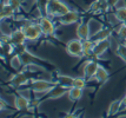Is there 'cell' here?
Instances as JSON below:
<instances>
[{
	"mask_svg": "<svg viewBox=\"0 0 126 118\" xmlns=\"http://www.w3.org/2000/svg\"><path fill=\"white\" fill-rule=\"evenodd\" d=\"M73 86L84 90V89L86 87V78H85V77H84V78H81V77L74 78V80H73Z\"/></svg>",
	"mask_w": 126,
	"mask_h": 118,
	"instance_id": "24",
	"label": "cell"
},
{
	"mask_svg": "<svg viewBox=\"0 0 126 118\" xmlns=\"http://www.w3.org/2000/svg\"><path fill=\"white\" fill-rule=\"evenodd\" d=\"M48 1L49 0H37V4H38V6L40 8H43L45 11V8H46V6L48 4Z\"/></svg>",
	"mask_w": 126,
	"mask_h": 118,
	"instance_id": "28",
	"label": "cell"
},
{
	"mask_svg": "<svg viewBox=\"0 0 126 118\" xmlns=\"http://www.w3.org/2000/svg\"><path fill=\"white\" fill-rule=\"evenodd\" d=\"M115 18L120 21V23H124L126 20V7H121V8H115L114 12Z\"/></svg>",
	"mask_w": 126,
	"mask_h": 118,
	"instance_id": "23",
	"label": "cell"
},
{
	"mask_svg": "<svg viewBox=\"0 0 126 118\" xmlns=\"http://www.w3.org/2000/svg\"><path fill=\"white\" fill-rule=\"evenodd\" d=\"M70 7L66 5L65 2H63L61 0H49L46 8H45V13L46 16L52 18H59L65 16L67 12H70Z\"/></svg>",
	"mask_w": 126,
	"mask_h": 118,
	"instance_id": "1",
	"label": "cell"
},
{
	"mask_svg": "<svg viewBox=\"0 0 126 118\" xmlns=\"http://www.w3.org/2000/svg\"><path fill=\"white\" fill-rule=\"evenodd\" d=\"M66 51L72 57H82L84 56V47H82V40L79 38L71 39L66 44Z\"/></svg>",
	"mask_w": 126,
	"mask_h": 118,
	"instance_id": "3",
	"label": "cell"
},
{
	"mask_svg": "<svg viewBox=\"0 0 126 118\" xmlns=\"http://www.w3.org/2000/svg\"><path fill=\"white\" fill-rule=\"evenodd\" d=\"M39 25L41 27V31L45 35H51V34L54 33L55 27L53 21L49 19L48 17H41L39 19Z\"/></svg>",
	"mask_w": 126,
	"mask_h": 118,
	"instance_id": "5",
	"label": "cell"
},
{
	"mask_svg": "<svg viewBox=\"0 0 126 118\" xmlns=\"http://www.w3.org/2000/svg\"><path fill=\"white\" fill-rule=\"evenodd\" d=\"M27 83H28V77L25 74V72H18L11 79V85L13 87L24 86V85H27Z\"/></svg>",
	"mask_w": 126,
	"mask_h": 118,
	"instance_id": "13",
	"label": "cell"
},
{
	"mask_svg": "<svg viewBox=\"0 0 126 118\" xmlns=\"http://www.w3.org/2000/svg\"><path fill=\"white\" fill-rule=\"evenodd\" d=\"M110 35H111V32L109 30H106V28H100L99 31H97L94 34L91 35V39L93 40L94 43H97V41H100V40L109 39Z\"/></svg>",
	"mask_w": 126,
	"mask_h": 118,
	"instance_id": "15",
	"label": "cell"
},
{
	"mask_svg": "<svg viewBox=\"0 0 126 118\" xmlns=\"http://www.w3.org/2000/svg\"><path fill=\"white\" fill-rule=\"evenodd\" d=\"M14 13H16V10H14L10 4H8V5H1V13H0L1 20L12 18L14 16Z\"/></svg>",
	"mask_w": 126,
	"mask_h": 118,
	"instance_id": "18",
	"label": "cell"
},
{
	"mask_svg": "<svg viewBox=\"0 0 126 118\" xmlns=\"http://www.w3.org/2000/svg\"><path fill=\"white\" fill-rule=\"evenodd\" d=\"M68 90H70L68 87H65L63 85L57 84L52 90L47 92V98L48 99H58V98L63 97L64 95H67Z\"/></svg>",
	"mask_w": 126,
	"mask_h": 118,
	"instance_id": "9",
	"label": "cell"
},
{
	"mask_svg": "<svg viewBox=\"0 0 126 118\" xmlns=\"http://www.w3.org/2000/svg\"><path fill=\"white\" fill-rule=\"evenodd\" d=\"M10 65H11L12 68H14V70H19V68L24 65V64H22V60H21V57L16 53V56L12 57L11 62H10Z\"/></svg>",
	"mask_w": 126,
	"mask_h": 118,
	"instance_id": "21",
	"label": "cell"
},
{
	"mask_svg": "<svg viewBox=\"0 0 126 118\" xmlns=\"http://www.w3.org/2000/svg\"><path fill=\"white\" fill-rule=\"evenodd\" d=\"M1 50H2V56H10L14 50V45L10 43H1Z\"/></svg>",
	"mask_w": 126,
	"mask_h": 118,
	"instance_id": "22",
	"label": "cell"
},
{
	"mask_svg": "<svg viewBox=\"0 0 126 118\" xmlns=\"http://www.w3.org/2000/svg\"><path fill=\"white\" fill-rule=\"evenodd\" d=\"M98 66H99L98 63L95 62V60H88V62H86V64L84 65V70H82L84 77L86 79L93 78L94 76H95L97 70H98Z\"/></svg>",
	"mask_w": 126,
	"mask_h": 118,
	"instance_id": "8",
	"label": "cell"
},
{
	"mask_svg": "<svg viewBox=\"0 0 126 118\" xmlns=\"http://www.w3.org/2000/svg\"><path fill=\"white\" fill-rule=\"evenodd\" d=\"M73 80H74V78H72L70 76L58 74V76H57V79H55V84L63 85V86H65V87L71 89L72 86H73Z\"/></svg>",
	"mask_w": 126,
	"mask_h": 118,
	"instance_id": "16",
	"label": "cell"
},
{
	"mask_svg": "<svg viewBox=\"0 0 126 118\" xmlns=\"http://www.w3.org/2000/svg\"><path fill=\"white\" fill-rule=\"evenodd\" d=\"M109 77H110L109 71H107L105 67H103V66L99 65L98 70H97V72H95V76H94V78L98 80L99 84H104V83H106V82L109 80Z\"/></svg>",
	"mask_w": 126,
	"mask_h": 118,
	"instance_id": "14",
	"label": "cell"
},
{
	"mask_svg": "<svg viewBox=\"0 0 126 118\" xmlns=\"http://www.w3.org/2000/svg\"><path fill=\"white\" fill-rule=\"evenodd\" d=\"M55 82H49V80H43V79H38V80H33L31 84V90L34 93H45L51 91L55 86Z\"/></svg>",
	"mask_w": 126,
	"mask_h": 118,
	"instance_id": "4",
	"label": "cell"
},
{
	"mask_svg": "<svg viewBox=\"0 0 126 118\" xmlns=\"http://www.w3.org/2000/svg\"><path fill=\"white\" fill-rule=\"evenodd\" d=\"M22 31H24V33L26 35V38L27 40H31V41H34V40L39 39L40 37H41V34L43 33V31H41V27H40V25H37V24L32 23V21H26V23L22 25Z\"/></svg>",
	"mask_w": 126,
	"mask_h": 118,
	"instance_id": "2",
	"label": "cell"
},
{
	"mask_svg": "<svg viewBox=\"0 0 126 118\" xmlns=\"http://www.w3.org/2000/svg\"><path fill=\"white\" fill-rule=\"evenodd\" d=\"M5 107H6L5 101H4V99H1V110H5Z\"/></svg>",
	"mask_w": 126,
	"mask_h": 118,
	"instance_id": "31",
	"label": "cell"
},
{
	"mask_svg": "<svg viewBox=\"0 0 126 118\" xmlns=\"http://www.w3.org/2000/svg\"><path fill=\"white\" fill-rule=\"evenodd\" d=\"M57 19H58V23L60 25H71V24L77 23L79 20V13L77 11H72L71 10L70 12H67L65 16L57 18Z\"/></svg>",
	"mask_w": 126,
	"mask_h": 118,
	"instance_id": "6",
	"label": "cell"
},
{
	"mask_svg": "<svg viewBox=\"0 0 126 118\" xmlns=\"http://www.w3.org/2000/svg\"><path fill=\"white\" fill-rule=\"evenodd\" d=\"M10 5H11L16 11H18V10L21 7V0H10Z\"/></svg>",
	"mask_w": 126,
	"mask_h": 118,
	"instance_id": "27",
	"label": "cell"
},
{
	"mask_svg": "<svg viewBox=\"0 0 126 118\" xmlns=\"http://www.w3.org/2000/svg\"><path fill=\"white\" fill-rule=\"evenodd\" d=\"M124 24H125V25H126V20H125V21H124Z\"/></svg>",
	"mask_w": 126,
	"mask_h": 118,
	"instance_id": "33",
	"label": "cell"
},
{
	"mask_svg": "<svg viewBox=\"0 0 126 118\" xmlns=\"http://www.w3.org/2000/svg\"><path fill=\"white\" fill-rule=\"evenodd\" d=\"M118 35H119V38L123 40H125L126 41V25L124 23L121 24L120 26H119V28H118Z\"/></svg>",
	"mask_w": 126,
	"mask_h": 118,
	"instance_id": "26",
	"label": "cell"
},
{
	"mask_svg": "<svg viewBox=\"0 0 126 118\" xmlns=\"http://www.w3.org/2000/svg\"><path fill=\"white\" fill-rule=\"evenodd\" d=\"M94 43L93 40L91 39H86V40H82V47H84V56H87V57H92L93 54V47H94Z\"/></svg>",
	"mask_w": 126,
	"mask_h": 118,
	"instance_id": "20",
	"label": "cell"
},
{
	"mask_svg": "<svg viewBox=\"0 0 126 118\" xmlns=\"http://www.w3.org/2000/svg\"><path fill=\"white\" fill-rule=\"evenodd\" d=\"M117 54L126 63V44H119L117 46Z\"/></svg>",
	"mask_w": 126,
	"mask_h": 118,
	"instance_id": "25",
	"label": "cell"
},
{
	"mask_svg": "<svg viewBox=\"0 0 126 118\" xmlns=\"http://www.w3.org/2000/svg\"><path fill=\"white\" fill-rule=\"evenodd\" d=\"M31 106V101H28L26 97L21 95H16L14 98V107L19 111H24V110H28Z\"/></svg>",
	"mask_w": 126,
	"mask_h": 118,
	"instance_id": "12",
	"label": "cell"
},
{
	"mask_svg": "<svg viewBox=\"0 0 126 118\" xmlns=\"http://www.w3.org/2000/svg\"><path fill=\"white\" fill-rule=\"evenodd\" d=\"M10 35H11V43L14 46L25 45V41L27 40L26 35H25V33H24V31H22V28L13 31Z\"/></svg>",
	"mask_w": 126,
	"mask_h": 118,
	"instance_id": "10",
	"label": "cell"
},
{
	"mask_svg": "<svg viewBox=\"0 0 126 118\" xmlns=\"http://www.w3.org/2000/svg\"><path fill=\"white\" fill-rule=\"evenodd\" d=\"M67 96L70 98L71 101H78L80 98L82 97V89H79V87H76V86H72L71 89L67 92Z\"/></svg>",
	"mask_w": 126,
	"mask_h": 118,
	"instance_id": "17",
	"label": "cell"
},
{
	"mask_svg": "<svg viewBox=\"0 0 126 118\" xmlns=\"http://www.w3.org/2000/svg\"><path fill=\"white\" fill-rule=\"evenodd\" d=\"M121 7H126L125 0H118V2L115 5V8H121Z\"/></svg>",
	"mask_w": 126,
	"mask_h": 118,
	"instance_id": "29",
	"label": "cell"
},
{
	"mask_svg": "<svg viewBox=\"0 0 126 118\" xmlns=\"http://www.w3.org/2000/svg\"><path fill=\"white\" fill-rule=\"evenodd\" d=\"M121 105H123V101L120 99H117V101H113L110 104V106L107 109V116H115L117 113L120 111Z\"/></svg>",
	"mask_w": 126,
	"mask_h": 118,
	"instance_id": "19",
	"label": "cell"
},
{
	"mask_svg": "<svg viewBox=\"0 0 126 118\" xmlns=\"http://www.w3.org/2000/svg\"><path fill=\"white\" fill-rule=\"evenodd\" d=\"M77 37L81 40H86L91 38V31L87 21H82L77 26Z\"/></svg>",
	"mask_w": 126,
	"mask_h": 118,
	"instance_id": "11",
	"label": "cell"
},
{
	"mask_svg": "<svg viewBox=\"0 0 126 118\" xmlns=\"http://www.w3.org/2000/svg\"><path fill=\"white\" fill-rule=\"evenodd\" d=\"M110 45L111 44H110V41H109V39L97 41V43L94 44L93 54H92V57H94V58H99L100 56H103L105 52H106V50H109Z\"/></svg>",
	"mask_w": 126,
	"mask_h": 118,
	"instance_id": "7",
	"label": "cell"
},
{
	"mask_svg": "<svg viewBox=\"0 0 126 118\" xmlns=\"http://www.w3.org/2000/svg\"><path fill=\"white\" fill-rule=\"evenodd\" d=\"M121 101H123V105L126 107V93H125V96H124V98L121 99Z\"/></svg>",
	"mask_w": 126,
	"mask_h": 118,
	"instance_id": "32",
	"label": "cell"
},
{
	"mask_svg": "<svg viewBox=\"0 0 126 118\" xmlns=\"http://www.w3.org/2000/svg\"><path fill=\"white\" fill-rule=\"evenodd\" d=\"M106 2L109 4V6H110V7H115L117 2H118V0H107Z\"/></svg>",
	"mask_w": 126,
	"mask_h": 118,
	"instance_id": "30",
	"label": "cell"
}]
</instances>
